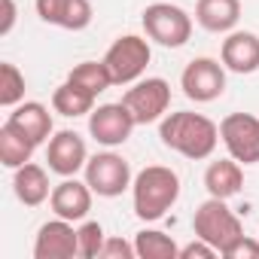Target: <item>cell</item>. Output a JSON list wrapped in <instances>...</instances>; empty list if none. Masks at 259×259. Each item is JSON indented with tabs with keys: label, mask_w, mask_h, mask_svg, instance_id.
<instances>
[{
	"label": "cell",
	"mask_w": 259,
	"mask_h": 259,
	"mask_svg": "<svg viewBox=\"0 0 259 259\" xmlns=\"http://www.w3.org/2000/svg\"><path fill=\"white\" fill-rule=\"evenodd\" d=\"M159 138L168 150L180 153L183 159L201 162V159H210L220 144V125L201 113L177 110L159 122Z\"/></svg>",
	"instance_id": "1"
},
{
	"label": "cell",
	"mask_w": 259,
	"mask_h": 259,
	"mask_svg": "<svg viewBox=\"0 0 259 259\" xmlns=\"http://www.w3.org/2000/svg\"><path fill=\"white\" fill-rule=\"evenodd\" d=\"M132 198H135V213L144 223L162 220L180 198L177 171H171L165 165H147L132 183Z\"/></svg>",
	"instance_id": "2"
},
{
	"label": "cell",
	"mask_w": 259,
	"mask_h": 259,
	"mask_svg": "<svg viewBox=\"0 0 259 259\" xmlns=\"http://www.w3.org/2000/svg\"><path fill=\"white\" fill-rule=\"evenodd\" d=\"M192 229H195V238H201L210 247H217L220 256H223V250L229 244H235L244 235V226L235 217V210L226 204V198H213V195L198 204V210L192 217Z\"/></svg>",
	"instance_id": "3"
},
{
	"label": "cell",
	"mask_w": 259,
	"mask_h": 259,
	"mask_svg": "<svg viewBox=\"0 0 259 259\" xmlns=\"http://www.w3.org/2000/svg\"><path fill=\"white\" fill-rule=\"evenodd\" d=\"M141 25L147 31V37L165 49H180L189 43L192 37V19L186 10L174 7V4H150L141 16Z\"/></svg>",
	"instance_id": "4"
},
{
	"label": "cell",
	"mask_w": 259,
	"mask_h": 259,
	"mask_svg": "<svg viewBox=\"0 0 259 259\" xmlns=\"http://www.w3.org/2000/svg\"><path fill=\"white\" fill-rule=\"evenodd\" d=\"M150 58H153L150 40H144L138 34H125V37L113 40V46L104 55V64L113 76V85H132L144 76Z\"/></svg>",
	"instance_id": "5"
},
{
	"label": "cell",
	"mask_w": 259,
	"mask_h": 259,
	"mask_svg": "<svg viewBox=\"0 0 259 259\" xmlns=\"http://www.w3.org/2000/svg\"><path fill=\"white\" fill-rule=\"evenodd\" d=\"M122 104L132 110L138 125L159 122V119H165V113L171 107V85L162 76L138 79V82H132V89L122 95Z\"/></svg>",
	"instance_id": "6"
},
{
	"label": "cell",
	"mask_w": 259,
	"mask_h": 259,
	"mask_svg": "<svg viewBox=\"0 0 259 259\" xmlns=\"http://www.w3.org/2000/svg\"><path fill=\"white\" fill-rule=\"evenodd\" d=\"M220 141L226 144V150L235 162L256 165L259 162V116L229 113L220 122Z\"/></svg>",
	"instance_id": "7"
},
{
	"label": "cell",
	"mask_w": 259,
	"mask_h": 259,
	"mask_svg": "<svg viewBox=\"0 0 259 259\" xmlns=\"http://www.w3.org/2000/svg\"><path fill=\"white\" fill-rule=\"evenodd\" d=\"M85 183L101 198H116L135 183L132 165L116 153H98L85 162Z\"/></svg>",
	"instance_id": "8"
},
{
	"label": "cell",
	"mask_w": 259,
	"mask_h": 259,
	"mask_svg": "<svg viewBox=\"0 0 259 259\" xmlns=\"http://www.w3.org/2000/svg\"><path fill=\"white\" fill-rule=\"evenodd\" d=\"M180 89L195 104H210L226 92V67L213 58H192L180 73Z\"/></svg>",
	"instance_id": "9"
},
{
	"label": "cell",
	"mask_w": 259,
	"mask_h": 259,
	"mask_svg": "<svg viewBox=\"0 0 259 259\" xmlns=\"http://www.w3.org/2000/svg\"><path fill=\"white\" fill-rule=\"evenodd\" d=\"M135 116L122 101L119 104H101L89 113V135L101 147H122L135 132Z\"/></svg>",
	"instance_id": "10"
},
{
	"label": "cell",
	"mask_w": 259,
	"mask_h": 259,
	"mask_svg": "<svg viewBox=\"0 0 259 259\" xmlns=\"http://www.w3.org/2000/svg\"><path fill=\"white\" fill-rule=\"evenodd\" d=\"M79 256V232L70 220H49L37 229L34 238V259H73Z\"/></svg>",
	"instance_id": "11"
},
{
	"label": "cell",
	"mask_w": 259,
	"mask_h": 259,
	"mask_svg": "<svg viewBox=\"0 0 259 259\" xmlns=\"http://www.w3.org/2000/svg\"><path fill=\"white\" fill-rule=\"evenodd\" d=\"M46 162L52 174L76 177L79 171H85V162H89L85 141L76 132H55L46 144Z\"/></svg>",
	"instance_id": "12"
},
{
	"label": "cell",
	"mask_w": 259,
	"mask_h": 259,
	"mask_svg": "<svg viewBox=\"0 0 259 259\" xmlns=\"http://www.w3.org/2000/svg\"><path fill=\"white\" fill-rule=\"evenodd\" d=\"M92 186L85 180H76V177H64L58 186H52V195H49V207L55 217L61 220H70V223H82L92 210Z\"/></svg>",
	"instance_id": "13"
},
{
	"label": "cell",
	"mask_w": 259,
	"mask_h": 259,
	"mask_svg": "<svg viewBox=\"0 0 259 259\" xmlns=\"http://www.w3.org/2000/svg\"><path fill=\"white\" fill-rule=\"evenodd\" d=\"M34 7L46 25L64 28V31H85L95 19L89 0H37Z\"/></svg>",
	"instance_id": "14"
},
{
	"label": "cell",
	"mask_w": 259,
	"mask_h": 259,
	"mask_svg": "<svg viewBox=\"0 0 259 259\" xmlns=\"http://www.w3.org/2000/svg\"><path fill=\"white\" fill-rule=\"evenodd\" d=\"M220 61L232 73H256L259 70V37L253 31H232L223 40Z\"/></svg>",
	"instance_id": "15"
},
{
	"label": "cell",
	"mask_w": 259,
	"mask_h": 259,
	"mask_svg": "<svg viewBox=\"0 0 259 259\" xmlns=\"http://www.w3.org/2000/svg\"><path fill=\"white\" fill-rule=\"evenodd\" d=\"M10 125H16L22 135H28L37 147L49 144L52 138V113L40 104V101H22L13 107V113L7 116Z\"/></svg>",
	"instance_id": "16"
},
{
	"label": "cell",
	"mask_w": 259,
	"mask_h": 259,
	"mask_svg": "<svg viewBox=\"0 0 259 259\" xmlns=\"http://www.w3.org/2000/svg\"><path fill=\"white\" fill-rule=\"evenodd\" d=\"M241 19V0H198L195 22L207 34H232Z\"/></svg>",
	"instance_id": "17"
},
{
	"label": "cell",
	"mask_w": 259,
	"mask_h": 259,
	"mask_svg": "<svg viewBox=\"0 0 259 259\" xmlns=\"http://www.w3.org/2000/svg\"><path fill=\"white\" fill-rule=\"evenodd\" d=\"M241 186H244V171H241V162H235L232 156L229 159H217V162L207 165V171H204V189H207V195L229 201L232 195L241 192Z\"/></svg>",
	"instance_id": "18"
},
{
	"label": "cell",
	"mask_w": 259,
	"mask_h": 259,
	"mask_svg": "<svg viewBox=\"0 0 259 259\" xmlns=\"http://www.w3.org/2000/svg\"><path fill=\"white\" fill-rule=\"evenodd\" d=\"M13 189H16V198H19L25 207H40V204L52 195L46 168H43V165H34V162H28V165L16 168Z\"/></svg>",
	"instance_id": "19"
},
{
	"label": "cell",
	"mask_w": 259,
	"mask_h": 259,
	"mask_svg": "<svg viewBox=\"0 0 259 259\" xmlns=\"http://www.w3.org/2000/svg\"><path fill=\"white\" fill-rule=\"evenodd\" d=\"M34 150H37V144L28 135H22L16 125L4 122V128H0V165L16 171V168H22V165L31 162Z\"/></svg>",
	"instance_id": "20"
},
{
	"label": "cell",
	"mask_w": 259,
	"mask_h": 259,
	"mask_svg": "<svg viewBox=\"0 0 259 259\" xmlns=\"http://www.w3.org/2000/svg\"><path fill=\"white\" fill-rule=\"evenodd\" d=\"M52 110H55V113H61V116H67V119L85 116V113H92V110H95V95H92V92H85L82 85H76V82L64 79V82L52 92Z\"/></svg>",
	"instance_id": "21"
},
{
	"label": "cell",
	"mask_w": 259,
	"mask_h": 259,
	"mask_svg": "<svg viewBox=\"0 0 259 259\" xmlns=\"http://www.w3.org/2000/svg\"><path fill=\"white\" fill-rule=\"evenodd\" d=\"M135 250H138V259H177V256H180L177 241H174L171 235L159 232V229H144V232H138Z\"/></svg>",
	"instance_id": "22"
},
{
	"label": "cell",
	"mask_w": 259,
	"mask_h": 259,
	"mask_svg": "<svg viewBox=\"0 0 259 259\" xmlns=\"http://www.w3.org/2000/svg\"><path fill=\"white\" fill-rule=\"evenodd\" d=\"M67 79H70V82H76V85H82V89H85V92H92L95 98L113 85V76H110V70H107V64H104V58H101V61H82V64H76V67L67 73Z\"/></svg>",
	"instance_id": "23"
},
{
	"label": "cell",
	"mask_w": 259,
	"mask_h": 259,
	"mask_svg": "<svg viewBox=\"0 0 259 259\" xmlns=\"http://www.w3.org/2000/svg\"><path fill=\"white\" fill-rule=\"evenodd\" d=\"M25 101V73L13 64L4 61L0 64V107H16Z\"/></svg>",
	"instance_id": "24"
},
{
	"label": "cell",
	"mask_w": 259,
	"mask_h": 259,
	"mask_svg": "<svg viewBox=\"0 0 259 259\" xmlns=\"http://www.w3.org/2000/svg\"><path fill=\"white\" fill-rule=\"evenodd\" d=\"M76 232H79V256H82V259H98V256H101V247H104V241H107L104 226L95 223V220H89V223H82Z\"/></svg>",
	"instance_id": "25"
},
{
	"label": "cell",
	"mask_w": 259,
	"mask_h": 259,
	"mask_svg": "<svg viewBox=\"0 0 259 259\" xmlns=\"http://www.w3.org/2000/svg\"><path fill=\"white\" fill-rule=\"evenodd\" d=\"M135 256H138V250H135L132 241H125V238H107L98 259H135Z\"/></svg>",
	"instance_id": "26"
},
{
	"label": "cell",
	"mask_w": 259,
	"mask_h": 259,
	"mask_svg": "<svg viewBox=\"0 0 259 259\" xmlns=\"http://www.w3.org/2000/svg\"><path fill=\"white\" fill-rule=\"evenodd\" d=\"M223 256H226V259H259V241L241 235L235 244H229V247L223 250Z\"/></svg>",
	"instance_id": "27"
},
{
	"label": "cell",
	"mask_w": 259,
	"mask_h": 259,
	"mask_svg": "<svg viewBox=\"0 0 259 259\" xmlns=\"http://www.w3.org/2000/svg\"><path fill=\"white\" fill-rule=\"evenodd\" d=\"M213 256H220V250L210 247V244L201 241V238H195L192 244L180 247V259H213Z\"/></svg>",
	"instance_id": "28"
},
{
	"label": "cell",
	"mask_w": 259,
	"mask_h": 259,
	"mask_svg": "<svg viewBox=\"0 0 259 259\" xmlns=\"http://www.w3.org/2000/svg\"><path fill=\"white\" fill-rule=\"evenodd\" d=\"M4 4V22H0V37H10L13 28H16V0H0Z\"/></svg>",
	"instance_id": "29"
}]
</instances>
